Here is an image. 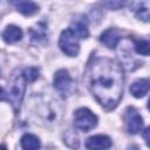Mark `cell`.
Instances as JSON below:
<instances>
[{
	"label": "cell",
	"mask_w": 150,
	"mask_h": 150,
	"mask_svg": "<svg viewBox=\"0 0 150 150\" xmlns=\"http://www.w3.org/2000/svg\"><path fill=\"white\" fill-rule=\"evenodd\" d=\"M127 129L130 134H138L143 128V118L134 107H129L125 111Z\"/></svg>",
	"instance_id": "cell-6"
},
{
	"label": "cell",
	"mask_w": 150,
	"mask_h": 150,
	"mask_svg": "<svg viewBox=\"0 0 150 150\" xmlns=\"http://www.w3.org/2000/svg\"><path fill=\"white\" fill-rule=\"evenodd\" d=\"M143 137H144V139L146 142V145L150 148V127L145 129V131L143 132Z\"/></svg>",
	"instance_id": "cell-18"
},
{
	"label": "cell",
	"mask_w": 150,
	"mask_h": 150,
	"mask_svg": "<svg viewBox=\"0 0 150 150\" xmlns=\"http://www.w3.org/2000/svg\"><path fill=\"white\" fill-rule=\"evenodd\" d=\"M21 148L23 150H39L40 149V139L32 134H26L22 136L21 141Z\"/></svg>",
	"instance_id": "cell-11"
},
{
	"label": "cell",
	"mask_w": 150,
	"mask_h": 150,
	"mask_svg": "<svg viewBox=\"0 0 150 150\" xmlns=\"http://www.w3.org/2000/svg\"><path fill=\"white\" fill-rule=\"evenodd\" d=\"M74 124L81 131H89L97 124V117L87 108H80L74 114Z\"/></svg>",
	"instance_id": "cell-4"
},
{
	"label": "cell",
	"mask_w": 150,
	"mask_h": 150,
	"mask_svg": "<svg viewBox=\"0 0 150 150\" xmlns=\"http://www.w3.org/2000/svg\"><path fill=\"white\" fill-rule=\"evenodd\" d=\"M135 50L141 55H150V41L135 40Z\"/></svg>",
	"instance_id": "cell-14"
},
{
	"label": "cell",
	"mask_w": 150,
	"mask_h": 150,
	"mask_svg": "<svg viewBox=\"0 0 150 150\" xmlns=\"http://www.w3.org/2000/svg\"><path fill=\"white\" fill-rule=\"evenodd\" d=\"M149 90H150V81L145 79L137 80L130 86V93L135 97H143Z\"/></svg>",
	"instance_id": "cell-9"
},
{
	"label": "cell",
	"mask_w": 150,
	"mask_h": 150,
	"mask_svg": "<svg viewBox=\"0 0 150 150\" xmlns=\"http://www.w3.org/2000/svg\"><path fill=\"white\" fill-rule=\"evenodd\" d=\"M14 6L23 15H33L38 12V6L33 1H15Z\"/></svg>",
	"instance_id": "cell-12"
},
{
	"label": "cell",
	"mask_w": 150,
	"mask_h": 150,
	"mask_svg": "<svg viewBox=\"0 0 150 150\" xmlns=\"http://www.w3.org/2000/svg\"><path fill=\"white\" fill-rule=\"evenodd\" d=\"M71 29L77 34V36H79L80 39H82V38H87V36H88V29H87L86 25L82 23V22H76L75 26H74Z\"/></svg>",
	"instance_id": "cell-16"
},
{
	"label": "cell",
	"mask_w": 150,
	"mask_h": 150,
	"mask_svg": "<svg viewBox=\"0 0 150 150\" xmlns=\"http://www.w3.org/2000/svg\"><path fill=\"white\" fill-rule=\"evenodd\" d=\"M88 86L96 100L107 109H114L123 94L124 74L112 59L97 57L91 61L87 71Z\"/></svg>",
	"instance_id": "cell-1"
},
{
	"label": "cell",
	"mask_w": 150,
	"mask_h": 150,
	"mask_svg": "<svg viewBox=\"0 0 150 150\" xmlns=\"http://www.w3.org/2000/svg\"><path fill=\"white\" fill-rule=\"evenodd\" d=\"M79 39L80 38L77 36V34L71 28H67L61 33L59 46L61 50L68 56H76L80 50Z\"/></svg>",
	"instance_id": "cell-3"
},
{
	"label": "cell",
	"mask_w": 150,
	"mask_h": 150,
	"mask_svg": "<svg viewBox=\"0 0 150 150\" xmlns=\"http://www.w3.org/2000/svg\"><path fill=\"white\" fill-rule=\"evenodd\" d=\"M26 82H27V80L25 79L23 74L21 73L20 75H16L12 79V81L9 82V87H8L7 91L5 89H2V100L7 95L8 101L12 103V105L15 110H18L20 108V104H21V101H22V97L25 94Z\"/></svg>",
	"instance_id": "cell-2"
},
{
	"label": "cell",
	"mask_w": 150,
	"mask_h": 150,
	"mask_svg": "<svg viewBox=\"0 0 150 150\" xmlns=\"http://www.w3.org/2000/svg\"><path fill=\"white\" fill-rule=\"evenodd\" d=\"M22 74L25 76V79L27 80V82H33V81H35L39 77V70L36 68H33V67L26 68L22 71Z\"/></svg>",
	"instance_id": "cell-15"
},
{
	"label": "cell",
	"mask_w": 150,
	"mask_h": 150,
	"mask_svg": "<svg viewBox=\"0 0 150 150\" xmlns=\"http://www.w3.org/2000/svg\"><path fill=\"white\" fill-rule=\"evenodd\" d=\"M136 16L145 22H150V4L142 2L136 9Z\"/></svg>",
	"instance_id": "cell-13"
},
{
	"label": "cell",
	"mask_w": 150,
	"mask_h": 150,
	"mask_svg": "<svg viewBox=\"0 0 150 150\" xmlns=\"http://www.w3.org/2000/svg\"><path fill=\"white\" fill-rule=\"evenodd\" d=\"M120 40H121V33L115 28H109L101 35V42L110 49L116 48Z\"/></svg>",
	"instance_id": "cell-8"
},
{
	"label": "cell",
	"mask_w": 150,
	"mask_h": 150,
	"mask_svg": "<svg viewBox=\"0 0 150 150\" xmlns=\"http://www.w3.org/2000/svg\"><path fill=\"white\" fill-rule=\"evenodd\" d=\"M54 87L57 90V93L63 97L68 96L71 93V90L74 88V82H73V79L70 77V75L67 70L61 69L55 74Z\"/></svg>",
	"instance_id": "cell-5"
},
{
	"label": "cell",
	"mask_w": 150,
	"mask_h": 150,
	"mask_svg": "<svg viewBox=\"0 0 150 150\" xmlns=\"http://www.w3.org/2000/svg\"><path fill=\"white\" fill-rule=\"evenodd\" d=\"M2 38H4V40H5L7 43L16 42V41L21 40V38H22V30H21L19 27H16V26L11 25V26H8V27L4 30Z\"/></svg>",
	"instance_id": "cell-10"
},
{
	"label": "cell",
	"mask_w": 150,
	"mask_h": 150,
	"mask_svg": "<svg viewBox=\"0 0 150 150\" xmlns=\"http://www.w3.org/2000/svg\"><path fill=\"white\" fill-rule=\"evenodd\" d=\"M64 142L70 146V142H73V148H77L79 146V139H77V136L74 134V132H68L64 136Z\"/></svg>",
	"instance_id": "cell-17"
},
{
	"label": "cell",
	"mask_w": 150,
	"mask_h": 150,
	"mask_svg": "<svg viewBox=\"0 0 150 150\" xmlns=\"http://www.w3.org/2000/svg\"><path fill=\"white\" fill-rule=\"evenodd\" d=\"M1 150H6V148H5V145H2V146H1Z\"/></svg>",
	"instance_id": "cell-20"
},
{
	"label": "cell",
	"mask_w": 150,
	"mask_h": 150,
	"mask_svg": "<svg viewBox=\"0 0 150 150\" xmlns=\"http://www.w3.org/2000/svg\"><path fill=\"white\" fill-rule=\"evenodd\" d=\"M86 146L89 150H107L111 146V139L105 135H95L86 141Z\"/></svg>",
	"instance_id": "cell-7"
},
{
	"label": "cell",
	"mask_w": 150,
	"mask_h": 150,
	"mask_svg": "<svg viewBox=\"0 0 150 150\" xmlns=\"http://www.w3.org/2000/svg\"><path fill=\"white\" fill-rule=\"evenodd\" d=\"M128 150H139V148L137 145H131V146L128 148Z\"/></svg>",
	"instance_id": "cell-19"
},
{
	"label": "cell",
	"mask_w": 150,
	"mask_h": 150,
	"mask_svg": "<svg viewBox=\"0 0 150 150\" xmlns=\"http://www.w3.org/2000/svg\"><path fill=\"white\" fill-rule=\"evenodd\" d=\"M148 107H149V109H150V100H149V104H148Z\"/></svg>",
	"instance_id": "cell-21"
}]
</instances>
